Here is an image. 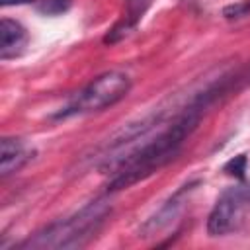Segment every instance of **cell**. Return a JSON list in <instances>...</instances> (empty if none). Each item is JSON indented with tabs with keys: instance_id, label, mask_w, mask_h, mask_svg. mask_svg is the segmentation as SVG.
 <instances>
[{
	"instance_id": "cell-1",
	"label": "cell",
	"mask_w": 250,
	"mask_h": 250,
	"mask_svg": "<svg viewBox=\"0 0 250 250\" xmlns=\"http://www.w3.org/2000/svg\"><path fill=\"white\" fill-rule=\"evenodd\" d=\"M225 92L223 82L211 84L205 90L197 92L188 105L176 113L172 123H168L156 137L139 145L125 156H117L113 160H105L102 164L104 170H111V178L107 182V191H119L135 186L137 182L148 178L162 166H166L172 158L178 156L184 143L197 129L203 111Z\"/></svg>"
},
{
	"instance_id": "cell-2",
	"label": "cell",
	"mask_w": 250,
	"mask_h": 250,
	"mask_svg": "<svg viewBox=\"0 0 250 250\" xmlns=\"http://www.w3.org/2000/svg\"><path fill=\"white\" fill-rule=\"evenodd\" d=\"M111 215V205L105 197H98L76 213L57 219L37 232L29 234L25 240L18 242V248L23 250H70L82 248L88 244L104 227Z\"/></svg>"
},
{
	"instance_id": "cell-3",
	"label": "cell",
	"mask_w": 250,
	"mask_h": 250,
	"mask_svg": "<svg viewBox=\"0 0 250 250\" xmlns=\"http://www.w3.org/2000/svg\"><path fill=\"white\" fill-rule=\"evenodd\" d=\"M131 90V78L119 70H107L94 80H90L84 88H80L72 98L53 115V119H68L74 115H86L104 111L117 102H121Z\"/></svg>"
},
{
	"instance_id": "cell-4",
	"label": "cell",
	"mask_w": 250,
	"mask_h": 250,
	"mask_svg": "<svg viewBox=\"0 0 250 250\" xmlns=\"http://www.w3.org/2000/svg\"><path fill=\"white\" fill-rule=\"evenodd\" d=\"M250 213V184H236L227 188L215 201L207 217L209 236H227L236 230Z\"/></svg>"
},
{
	"instance_id": "cell-5",
	"label": "cell",
	"mask_w": 250,
	"mask_h": 250,
	"mask_svg": "<svg viewBox=\"0 0 250 250\" xmlns=\"http://www.w3.org/2000/svg\"><path fill=\"white\" fill-rule=\"evenodd\" d=\"M199 186V180H191V182H186L184 186H180L139 229V236L143 238H148V236H154L156 232L164 230L172 221H176V217L182 213V209L186 207L189 195L193 193V189Z\"/></svg>"
},
{
	"instance_id": "cell-6",
	"label": "cell",
	"mask_w": 250,
	"mask_h": 250,
	"mask_svg": "<svg viewBox=\"0 0 250 250\" xmlns=\"http://www.w3.org/2000/svg\"><path fill=\"white\" fill-rule=\"evenodd\" d=\"M35 150L18 137H2L0 141V176L6 180L8 176L21 170L29 160H33Z\"/></svg>"
},
{
	"instance_id": "cell-7",
	"label": "cell",
	"mask_w": 250,
	"mask_h": 250,
	"mask_svg": "<svg viewBox=\"0 0 250 250\" xmlns=\"http://www.w3.org/2000/svg\"><path fill=\"white\" fill-rule=\"evenodd\" d=\"M27 43V31L25 27L10 18H2L0 21V59L8 61L14 59L23 51Z\"/></svg>"
},
{
	"instance_id": "cell-8",
	"label": "cell",
	"mask_w": 250,
	"mask_h": 250,
	"mask_svg": "<svg viewBox=\"0 0 250 250\" xmlns=\"http://www.w3.org/2000/svg\"><path fill=\"white\" fill-rule=\"evenodd\" d=\"M146 6H148V0H127V12H125L123 20L115 27L109 29V33L104 37V41L105 43H117L127 33H131L135 29V25L139 23V20L143 18Z\"/></svg>"
},
{
	"instance_id": "cell-9",
	"label": "cell",
	"mask_w": 250,
	"mask_h": 250,
	"mask_svg": "<svg viewBox=\"0 0 250 250\" xmlns=\"http://www.w3.org/2000/svg\"><path fill=\"white\" fill-rule=\"evenodd\" d=\"M70 6H72V0H39L37 2V10L43 16H61L68 12Z\"/></svg>"
},
{
	"instance_id": "cell-10",
	"label": "cell",
	"mask_w": 250,
	"mask_h": 250,
	"mask_svg": "<svg viewBox=\"0 0 250 250\" xmlns=\"http://www.w3.org/2000/svg\"><path fill=\"white\" fill-rule=\"evenodd\" d=\"M246 164H248L246 156H244V154H238V156L230 158V160L223 166V172L229 174V176H234V178L242 180V178H244V172H246Z\"/></svg>"
},
{
	"instance_id": "cell-11",
	"label": "cell",
	"mask_w": 250,
	"mask_h": 250,
	"mask_svg": "<svg viewBox=\"0 0 250 250\" xmlns=\"http://www.w3.org/2000/svg\"><path fill=\"white\" fill-rule=\"evenodd\" d=\"M223 16H225L227 20H238V18L250 16V0H240V2H236V4L225 6V8H223Z\"/></svg>"
},
{
	"instance_id": "cell-12",
	"label": "cell",
	"mask_w": 250,
	"mask_h": 250,
	"mask_svg": "<svg viewBox=\"0 0 250 250\" xmlns=\"http://www.w3.org/2000/svg\"><path fill=\"white\" fill-rule=\"evenodd\" d=\"M31 2H39V0H0V4L6 6H20V4H31Z\"/></svg>"
}]
</instances>
